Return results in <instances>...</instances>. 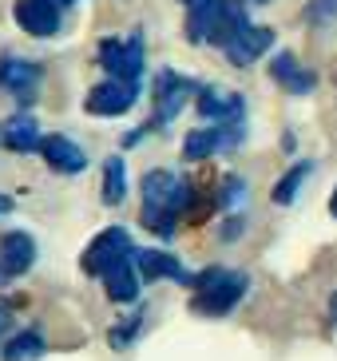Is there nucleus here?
I'll return each instance as SVG.
<instances>
[{
  "label": "nucleus",
  "mask_w": 337,
  "mask_h": 361,
  "mask_svg": "<svg viewBox=\"0 0 337 361\" xmlns=\"http://www.w3.org/2000/svg\"><path fill=\"white\" fill-rule=\"evenodd\" d=\"M243 123H207V128H195L187 131V139H183V155H187L190 163L199 159H211V155H219V151H234L238 143H243Z\"/></svg>",
  "instance_id": "nucleus-8"
},
{
  "label": "nucleus",
  "mask_w": 337,
  "mask_h": 361,
  "mask_svg": "<svg viewBox=\"0 0 337 361\" xmlns=\"http://www.w3.org/2000/svg\"><path fill=\"white\" fill-rule=\"evenodd\" d=\"M4 214H12V199H8V195H0V219H4Z\"/></svg>",
  "instance_id": "nucleus-26"
},
{
  "label": "nucleus",
  "mask_w": 337,
  "mask_h": 361,
  "mask_svg": "<svg viewBox=\"0 0 337 361\" xmlns=\"http://www.w3.org/2000/svg\"><path fill=\"white\" fill-rule=\"evenodd\" d=\"M243 219H238V214H231V223H226V226H222V238H234V234H238V231H243Z\"/></svg>",
  "instance_id": "nucleus-25"
},
{
  "label": "nucleus",
  "mask_w": 337,
  "mask_h": 361,
  "mask_svg": "<svg viewBox=\"0 0 337 361\" xmlns=\"http://www.w3.org/2000/svg\"><path fill=\"white\" fill-rule=\"evenodd\" d=\"M56 4H60V8H68V4H75V0H56Z\"/></svg>",
  "instance_id": "nucleus-30"
},
{
  "label": "nucleus",
  "mask_w": 337,
  "mask_h": 361,
  "mask_svg": "<svg viewBox=\"0 0 337 361\" xmlns=\"http://www.w3.org/2000/svg\"><path fill=\"white\" fill-rule=\"evenodd\" d=\"M238 199H246V183L238 179V175H222V187H219V207H226L231 211Z\"/></svg>",
  "instance_id": "nucleus-23"
},
{
  "label": "nucleus",
  "mask_w": 337,
  "mask_h": 361,
  "mask_svg": "<svg viewBox=\"0 0 337 361\" xmlns=\"http://www.w3.org/2000/svg\"><path fill=\"white\" fill-rule=\"evenodd\" d=\"M250 4H266V0H250Z\"/></svg>",
  "instance_id": "nucleus-31"
},
{
  "label": "nucleus",
  "mask_w": 337,
  "mask_h": 361,
  "mask_svg": "<svg viewBox=\"0 0 337 361\" xmlns=\"http://www.w3.org/2000/svg\"><path fill=\"white\" fill-rule=\"evenodd\" d=\"M139 99V84L135 80H116L107 75L104 84H95L84 99V111L87 116H104V119H116V116H127Z\"/></svg>",
  "instance_id": "nucleus-7"
},
{
  "label": "nucleus",
  "mask_w": 337,
  "mask_h": 361,
  "mask_svg": "<svg viewBox=\"0 0 337 361\" xmlns=\"http://www.w3.org/2000/svg\"><path fill=\"white\" fill-rule=\"evenodd\" d=\"M44 353H48V345H44L40 329H20L0 345V361H40Z\"/></svg>",
  "instance_id": "nucleus-19"
},
{
  "label": "nucleus",
  "mask_w": 337,
  "mask_h": 361,
  "mask_svg": "<svg viewBox=\"0 0 337 361\" xmlns=\"http://www.w3.org/2000/svg\"><path fill=\"white\" fill-rule=\"evenodd\" d=\"M310 175H314V163H310V159L294 163V167H290V171L282 175V179L274 183V191H270V199H274L278 207H290V202L298 199V191H302V183H306Z\"/></svg>",
  "instance_id": "nucleus-20"
},
{
  "label": "nucleus",
  "mask_w": 337,
  "mask_h": 361,
  "mask_svg": "<svg viewBox=\"0 0 337 361\" xmlns=\"http://www.w3.org/2000/svg\"><path fill=\"white\" fill-rule=\"evenodd\" d=\"M139 266H135V255L123 258V262H116L111 270H104V290L111 302H119V306H127V302H135L139 298Z\"/></svg>",
  "instance_id": "nucleus-17"
},
{
  "label": "nucleus",
  "mask_w": 337,
  "mask_h": 361,
  "mask_svg": "<svg viewBox=\"0 0 337 361\" xmlns=\"http://www.w3.org/2000/svg\"><path fill=\"white\" fill-rule=\"evenodd\" d=\"M135 255V246H131V234L123 231V226H107V231H99L87 243L84 258H80V266H84V274L92 278H104V270H111L116 262H123V258Z\"/></svg>",
  "instance_id": "nucleus-6"
},
{
  "label": "nucleus",
  "mask_w": 337,
  "mask_h": 361,
  "mask_svg": "<svg viewBox=\"0 0 337 361\" xmlns=\"http://www.w3.org/2000/svg\"><path fill=\"white\" fill-rule=\"evenodd\" d=\"M135 266H139V278L143 282H163V278L183 282V286L195 282V274L175 255H167V250H135Z\"/></svg>",
  "instance_id": "nucleus-13"
},
{
  "label": "nucleus",
  "mask_w": 337,
  "mask_h": 361,
  "mask_svg": "<svg viewBox=\"0 0 337 361\" xmlns=\"http://www.w3.org/2000/svg\"><path fill=\"white\" fill-rule=\"evenodd\" d=\"M329 214H333V219H337V191L329 195Z\"/></svg>",
  "instance_id": "nucleus-28"
},
{
  "label": "nucleus",
  "mask_w": 337,
  "mask_h": 361,
  "mask_svg": "<svg viewBox=\"0 0 337 361\" xmlns=\"http://www.w3.org/2000/svg\"><path fill=\"white\" fill-rule=\"evenodd\" d=\"M123 199H127V167L119 155H111L104 163V202L107 207H119Z\"/></svg>",
  "instance_id": "nucleus-21"
},
{
  "label": "nucleus",
  "mask_w": 337,
  "mask_h": 361,
  "mask_svg": "<svg viewBox=\"0 0 337 361\" xmlns=\"http://www.w3.org/2000/svg\"><path fill=\"white\" fill-rule=\"evenodd\" d=\"M270 80H274L282 92H290V96H310L317 87V75L298 64L294 52H278L274 60H270Z\"/></svg>",
  "instance_id": "nucleus-15"
},
{
  "label": "nucleus",
  "mask_w": 337,
  "mask_h": 361,
  "mask_svg": "<svg viewBox=\"0 0 337 361\" xmlns=\"http://www.w3.org/2000/svg\"><path fill=\"white\" fill-rule=\"evenodd\" d=\"M40 64H32V60H20V56H4L0 60V87L8 92L16 104H32L36 92H40Z\"/></svg>",
  "instance_id": "nucleus-10"
},
{
  "label": "nucleus",
  "mask_w": 337,
  "mask_h": 361,
  "mask_svg": "<svg viewBox=\"0 0 337 361\" xmlns=\"http://www.w3.org/2000/svg\"><path fill=\"white\" fill-rule=\"evenodd\" d=\"M246 286H250L246 274L226 270V266H211V270L195 274V282H190V290H195L190 314H199V318H226L246 298Z\"/></svg>",
  "instance_id": "nucleus-3"
},
{
  "label": "nucleus",
  "mask_w": 337,
  "mask_h": 361,
  "mask_svg": "<svg viewBox=\"0 0 337 361\" xmlns=\"http://www.w3.org/2000/svg\"><path fill=\"white\" fill-rule=\"evenodd\" d=\"M0 262H4V270H8L12 278L28 274L32 262H36V243H32V234H24V231L4 234V238H0Z\"/></svg>",
  "instance_id": "nucleus-18"
},
{
  "label": "nucleus",
  "mask_w": 337,
  "mask_h": 361,
  "mask_svg": "<svg viewBox=\"0 0 337 361\" xmlns=\"http://www.w3.org/2000/svg\"><path fill=\"white\" fill-rule=\"evenodd\" d=\"M40 123L28 116V111H16V116H8L4 123H0V143L8 151H16V155H28V151H40Z\"/></svg>",
  "instance_id": "nucleus-16"
},
{
  "label": "nucleus",
  "mask_w": 337,
  "mask_h": 361,
  "mask_svg": "<svg viewBox=\"0 0 337 361\" xmlns=\"http://www.w3.org/2000/svg\"><path fill=\"white\" fill-rule=\"evenodd\" d=\"M139 329H143V310H139V314H127L119 326H111V334H107L111 350H131L135 338H139Z\"/></svg>",
  "instance_id": "nucleus-22"
},
{
  "label": "nucleus",
  "mask_w": 337,
  "mask_h": 361,
  "mask_svg": "<svg viewBox=\"0 0 337 361\" xmlns=\"http://www.w3.org/2000/svg\"><path fill=\"white\" fill-rule=\"evenodd\" d=\"M12 310H16V302L12 298H0V345H4V334L12 326Z\"/></svg>",
  "instance_id": "nucleus-24"
},
{
  "label": "nucleus",
  "mask_w": 337,
  "mask_h": 361,
  "mask_svg": "<svg viewBox=\"0 0 337 361\" xmlns=\"http://www.w3.org/2000/svg\"><path fill=\"white\" fill-rule=\"evenodd\" d=\"M195 111H199L207 123H243L246 99L238 96V92H231V87H199Z\"/></svg>",
  "instance_id": "nucleus-11"
},
{
  "label": "nucleus",
  "mask_w": 337,
  "mask_h": 361,
  "mask_svg": "<svg viewBox=\"0 0 337 361\" xmlns=\"http://www.w3.org/2000/svg\"><path fill=\"white\" fill-rule=\"evenodd\" d=\"M8 278H12V274H8V270H4V262H0V286H4V282H8Z\"/></svg>",
  "instance_id": "nucleus-29"
},
{
  "label": "nucleus",
  "mask_w": 337,
  "mask_h": 361,
  "mask_svg": "<svg viewBox=\"0 0 337 361\" xmlns=\"http://www.w3.org/2000/svg\"><path fill=\"white\" fill-rule=\"evenodd\" d=\"M40 155L56 175H80V171L87 167L84 147H80L75 139H68V135H44L40 139Z\"/></svg>",
  "instance_id": "nucleus-14"
},
{
  "label": "nucleus",
  "mask_w": 337,
  "mask_h": 361,
  "mask_svg": "<svg viewBox=\"0 0 337 361\" xmlns=\"http://www.w3.org/2000/svg\"><path fill=\"white\" fill-rule=\"evenodd\" d=\"M190 191H195V183L175 175L167 167H155L143 175V226L159 238H171V234L179 231V219H187V207H190Z\"/></svg>",
  "instance_id": "nucleus-1"
},
{
  "label": "nucleus",
  "mask_w": 337,
  "mask_h": 361,
  "mask_svg": "<svg viewBox=\"0 0 337 361\" xmlns=\"http://www.w3.org/2000/svg\"><path fill=\"white\" fill-rule=\"evenodd\" d=\"M190 96H199V84H195L190 75H179V72H171V68H163V72L155 75V116H151V123H143V128L147 131L167 128L171 119L187 107Z\"/></svg>",
  "instance_id": "nucleus-4"
},
{
  "label": "nucleus",
  "mask_w": 337,
  "mask_h": 361,
  "mask_svg": "<svg viewBox=\"0 0 337 361\" xmlns=\"http://www.w3.org/2000/svg\"><path fill=\"white\" fill-rule=\"evenodd\" d=\"M329 318H333V326H337V294L329 298Z\"/></svg>",
  "instance_id": "nucleus-27"
},
{
  "label": "nucleus",
  "mask_w": 337,
  "mask_h": 361,
  "mask_svg": "<svg viewBox=\"0 0 337 361\" xmlns=\"http://www.w3.org/2000/svg\"><path fill=\"white\" fill-rule=\"evenodd\" d=\"M99 64H104L107 75H116V80H135L143 75V60H147V52H143V36L131 32L127 40H119V36H107V40H99Z\"/></svg>",
  "instance_id": "nucleus-5"
},
{
  "label": "nucleus",
  "mask_w": 337,
  "mask_h": 361,
  "mask_svg": "<svg viewBox=\"0 0 337 361\" xmlns=\"http://www.w3.org/2000/svg\"><path fill=\"white\" fill-rule=\"evenodd\" d=\"M270 44H274V28L246 20L231 40L222 44V52H226V60H231L234 68H250L254 60H262V56L270 52Z\"/></svg>",
  "instance_id": "nucleus-9"
},
{
  "label": "nucleus",
  "mask_w": 337,
  "mask_h": 361,
  "mask_svg": "<svg viewBox=\"0 0 337 361\" xmlns=\"http://www.w3.org/2000/svg\"><path fill=\"white\" fill-rule=\"evenodd\" d=\"M187 4V40L190 44H222L246 24V8L238 0H183Z\"/></svg>",
  "instance_id": "nucleus-2"
},
{
  "label": "nucleus",
  "mask_w": 337,
  "mask_h": 361,
  "mask_svg": "<svg viewBox=\"0 0 337 361\" xmlns=\"http://www.w3.org/2000/svg\"><path fill=\"white\" fill-rule=\"evenodd\" d=\"M12 16H16V24H20L24 32L40 36V40L60 32V4L56 0H16Z\"/></svg>",
  "instance_id": "nucleus-12"
}]
</instances>
